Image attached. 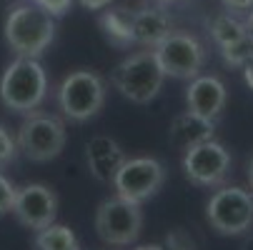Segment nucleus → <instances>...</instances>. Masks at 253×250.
<instances>
[{
	"label": "nucleus",
	"instance_id": "obj_1",
	"mask_svg": "<svg viewBox=\"0 0 253 250\" xmlns=\"http://www.w3.org/2000/svg\"><path fill=\"white\" fill-rule=\"evenodd\" d=\"M3 35L18 58H41L55 38V18L35 0H23L10 5Z\"/></svg>",
	"mask_w": 253,
	"mask_h": 250
},
{
	"label": "nucleus",
	"instance_id": "obj_2",
	"mask_svg": "<svg viewBox=\"0 0 253 250\" xmlns=\"http://www.w3.org/2000/svg\"><path fill=\"white\" fill-rule=\"evenodd\" d=\"M48 95V73L38 58H15L0 78V103L10 113L28 115Z\"/></svg>",
	"mask_w": 253,
	"mask_h": 250
},
{
	"label": "nucleus",
	"instance_id": "obj_24",
	"mask_svg": "<svg viewBox=\"0 0 253 250\" xmlns=\"http://www.w3.org/2000/svg\"><path fill=\"white\" fill-rule=\"evenodd\" d=\"M78 3L85 8V10H103L113 3V0H78Z\"/></svg>",
	"mask_w": 253,
	"mask_h": 250
},
{
	"label": "nucleus",
	"instance_id": "obj_29",
	"mask_svg": "<svg viewBox=\"0 0 253 250\" xmlns=\"http://www.w3.org/2000/svg\"><path fill=\"white\" fill-rule=\"evenodd\" d=\"M246 178H248V185H251V193H253V158H251V163H248V173H246Z\"/></svg>",
	"mask_w": 253,
	"mask_h": 250
},
{
	"label": "nucleus",
	"instance_id": "obj_7",
	"mask_svg": "<svg viewBox=\"0 0 253 250\" xmlns=\"http://www.w3.org/2000/svg\"><path fill=\"white\" fill-rule=\"evenodd\" d=\"M206 218L221 235H243L253 225V195L238 185H223L206 203Z\"/></svg>",
	"mask_w": 253,
	"mask_h": 250
},
{
	"label": "nucleus",
	"instance_id": "obj_13",
	"mask_svg": "<svg viewBox=\"0 0 253 250\" xmlns=\"http://www.w3.org/2000/svg\"><path fill=\"white\" fill-rule=\"evenodd\" d=\"M85 160H88V170H90V175L95 178V180L111 185L118 168L126 160V153L113 138L95 135V138H90L88 148H85Z\"/></svg>",
	"mask_w": 253,
	"mask_h": 250
},
{
	"label": "nucleus",
	"instance_id": "obj_25",
	"mask_svg": "<svg viewBox=\"0 0 253 250\" xmlns=\"http://www.w3.org/2000/svg\"><path fill=\"white\" fill-rule=\"evenodd\" d=\"M221 3L228 8V10H248L253 5V0H221Z\"/></svg>",
	"mask_w": 253,
	"mask_h": 250
},
{
	"label": "nucleus",
	"instance_id": "obj_11",
	"mask_svg": "<svg viewBox=\"0 0 253 250\" xmlns=\"http://www.w3.org/2000/svg\"><path fill=\"white\" fill-rule=\"evenodd\" d=\"M10 213L28 230L48 228L58 218V193L45 183H28L15 190Z\"/></svg>",
	"mask_w": 253,
	"mask_h": 250
},
{
	"label": "nucleus",
	"instance_id": "obj_10",
	"mask_svg": "<svg viewBox=\"0 0 253 250\" xmlns=\"http://www.w3.org/2000/svg\"><path fill=\"white\" fill-rule=\"evenodd\" d=\"M231 173V153L215 138L183 150V175L193 185H221Z\"/></svg>",
	"mask_w": 253,
	"mask_h": 250
},
{
	"label": "nucleus",
	"instance_id": "obj_28",
	"mask_svg": "<svg viewBox=\"0 0 253 250\" xmlns=\"http://www.w3.org/2000/svg\"><path fill=\"white\" fill-rule=\"evenodd\" d=\"M241 250H253V233L243 238V243H241Z\"/></svg>",
	"mask_w": 253,
	"mask_h": 250
},
{
	"label": "nucleus",
	"instance_id": "obj_8",
	"mask_svg": "<svg viewBox=\"0 0 253 250\" xmlns=\"http://www.w3.org/2000/svg\"><path fill=\"white\" fill-rule=\"evenodd\" d=\"M153 50L166 78L170 75L175 80H191L201 75V70L206 65V48L191 33L170 30Z\"/></svg>",
	"mask_w": 253,
	"mask_h": 250
},
{
	"label": "nucleus",
	"instance_id": "obj_31",
	"mask_svg": "<svg viewBox=\"0 0 253 250\" xmlns=\"http://www.w3.org/2000/svg\"><path fill=\"white\" fill-rule=\"evenodd\" d=\"M158 3H178V0H158Z\"/></svg>",
	"mask_w": 253,
	"mask_h": 250
},
{
	"label": "nucleus",
	"instance_id": "obj_23",
	"mask_svg": "<svg viewBox=\"0 0 253 250\" xmlns=\"http://www.w3.org/2000/svg\"><path fill=\"white\" fill-rule=\"evenodd\" d=\"M41 8H45L53 18H60V15H65L68 13V8H70V3L73 0H35Z\"/></svg>",
	"mask_w": 253,
	"mask_h": 250
},
{
	"label": "nucleus",
	"instance_id": "obj_12",
	"mask_svg": "<svg viewBox=\"0 0 253 250\" xmlns=\"http://www.w3.org/2000/svg\"><path fill=\"white\" fill-rule=\"evenodd\" d=\"M226 85L221 78L215 75H196L188 80V90H186V103H188V110L208 118V120H218V115L226 108Z\"/></svg>",
	"mask_w": 253,
	"mask_h": 250
},
{
	"label": "nucleus",
	"instance_id": "obj_26",
	"mask_svg": "<svg viewBox=\"0 0 253 250\" xmlns=\"http://www.w3.org/2000/svg\"><path fill=\"white\" fill-rule=\"evenodd\" d=\"M241 70H243V78H246V83H248V88L253 90V55H251V58L246 60V65H243Z\"/></svg>",
	"mask_w": 253,
	"mask_h": 250
},
{
	"label": "nucleus",
	"instance_id": "obj_19",
	"mask_svg": "<svg viewBox=\"0 0 253 250\" xmlns=\"http://www.w3.org/2000/svg\"><path fill=\"white\" fill-rule=\"evenodd\" d=\"M221 55H223L226 65L243 68L246 60L253 55V40L248 38V35H246V38H241V40H233V43H228V45L221 48Z\"/></svg>",
	"mask_w": 253,
	"mask_h": 250
},
{
	"label": "nucleus",
	"instance_id": "obj_9",
	"mask_svg": "<svg viewBox=\"0 0 253 250\" xmlns=\"http://www.w3.org/2000/svg\"><path fill=\"white\" fill-rule=\"evenodd\" d=\"M166 183V168L156 158H126L113 178V190L116 195L143 205L151 200Z\"/></svg>",
	"mask_w": 253,
	"mask_h": 250
},
{
	"label": "nucleus",
	"instance_id": "obj_6",
	"mask_svg": "<svg viewBox=\"0 0 253 250\" xmlns=\"http://www.w3.org/2000/svg\"><path fill=\"white\" fill-rule=\"evenodd\" d=\"M143 230V210L121 195L105 198L95 210V233L108 245H133Z\"/></svg>",
	"mask_w": 253,
	"mask_h": 250
},
{
	"label": "nucleus",
	"instance_id": "obj_20",
	"mask_svg": "<svg viewBox=\"0 0 253 250\" xmlns=\"http://www.w3.org/2000/svg\"><path fill=\"white\" fill-rule=\"evenodd\" d=\"M18 140L15 135L8 130V125L0 123V170H5L15 158H18Z\"/></svg>",
	"mask_w": 253,
	"mask_h": 250
},
{
	"label": "nucleus",
	"instance_id": "obj_14",
	"mask_svg": "<svg viewBox=\"0 0 253 250\" xmlns=\"http://www.w3.org/2000/svg\"><path fill=\"white\" fill-rule=\"evenodd\" d=\"M173 30V18L166 8H143L133 10V45L156 48Z\"/></svg>",
	"mask_w": 253,
	"mask_h": 250
},
{
	"label": "nucleus",
	"instance_id": "obj_21",
	"mask_svg": "<svg viewBox=\"0 0 253 250\" xmlns=\"http://www.w3.org/2000/svg\"><path fill=\"white\" fill-rule=\"evenodd\" d=\"M166 250H196V240L191 238V233H186L183 228H175L166 235V243H163Z\"/></svg>",
	"mask_w": 253,
	"mask_h": 250
},
{
	"label": "nucleus",
	"instance_id": "obj_17",
	"mask_svg": "<svg viewBox=\"0 0 253 250\" xmlns=\"http://www.w3.org/2000/svg\"><path fill=\"white\" fill-rule=\"evenodd\" d=\"M33 250H83V245H81L78 235L68 225L50 223L48 228L35 230Z\"/></svg>",
	"mask_w": 253,
	"mask_h": 250
},
{
	"label": "nucleus",
	"instance_id": "obj_4",
	"mask_svg": "<svg viewBox=\"0 0 253 250\" xmlns=\"http://www.w3.org/2000/svg\"><path fill=\"white\" fill-rule=\"evenodd\" d=\"M105 105V80L95 70H73L58 85V108L70 123L93 120Z\"/></svg>",
	"mask_w": 253,
	"mask_h": 250
},
{
	"label": "nucleus",
	"instance_id": "obj_18",
	"mask_svg": "<svg viewBox=\"0 0 253 250\" xmlns=\"http://www.w3.org/2000/svg\"><path fill=\"white\" fill-rule=\"evenodd\" d=\"M208 33H211L213 43L218 48H223L233 40L246 38V25H243V20L233 18L231 13H218L208 20Z\"/></svg>",
	"mask_w": 253,
	"mask_h": 250
},
{
	"label": "nucleus",
	"instance_id": "obj_5",
	"mask_svg": "<svg viewBox=\"0 0 253 250\" xmlns=\"http://www.w3.org/2000/svg\"><path fill=\"white\" fill-rule=\"evenodd\" d=\"M18 150L33 160V163H50L55 160L68 140L65 123L50 113H38L33 110L25 115V120L18 128Z\"/></svg>",
	"mask_w": 253,
	"mask_h": 250
},
{
	"label": "nucleus",
	"instance_id": "obj_15",
	"mask_svg": "<svg viewBox=\"0 0 253 250\" xmlns=\"http://www.w3.org/2000/svg\"><path fill=\"white\" fill-rule=\"evenodd\" d=\"M213 135H215V120L201 118L191 110L175 115L170 128H168L170 143L180 150H188V148L198 145V143H203V140H211Z\"/></svg>",
	"mask_w": 253,
	"mask_h": 250
},
{
	"label": "nucleus",
	"instance_id": "obj_30",
	"mask_svg": "<svg viewBox=\"0 0 253 250\" xmlns=\"http://www.w3.org/2000/svg\"><path fill=\"white\" fill-rule=\"evenodd\" d=\"M135 250H166L163 245H156V243H151V245H138Z\"/></svg>",
	"mask_w": 253,
	"mask_h": 250
},
{
	"label": "nucleus",
	"instance_id": "obj_16",
	"mask_svg": "<svg viewBox=\"0 0 253 250\" xmlns=\"http://www.w3.org/2000/svg\"><path fill=\"white\" fill-rule=\"evenodd\" d=\"M100 28L111 45H116V48L133 45V10H128V8L105 10L100 15Z\"/></svg>",
	"mask_w": 253,
	"mask_h": 250
},
{
	"label": "nucleus",
	"instance_id": "obj_22",
	"mask_svg": "<svg viewBox=\"0 0 253 250\" xmlns=\"http://www.w3.org/2000/svg\"><path fill=\"white\" fill-rule=\"evenodd\" d=\"M15 185L8 175H3V170H0V218L8 215L10 208H13V198H15Z\"/></svg>",
	"mask_w": 253,
	"mask_h": 250
},
{
	"label": "nucleus",
	"instance_id": "obj_3",
	"mask_svg": "<svg viewBox=\"0 0 253 250\" xmlns=\"http://www.w3.org/2000/svg\"><path fill=\"white\" fill-rule=\"evenodd\" d=\"M163 80H166V73H163L153 48L128 55L111 73L113 88L126 100H130L135 105H148L151 100H156L163 88Z\"/></svg>",
	"mask_w": 253,
	"mask_h": 250
},
{
	"label": "nucleus",
	"instance_id": "obj_27",
	"mask_svg": "<svg viewBox=\"0 0 253 250\" xmlns=\"http://www.w3.org/2000/svg\"><path fill=\"white\" fill-rule=\"evenodd\" d=\"M243 25H246V35L253 40V5L248 8V15H246V20H243Z\"/></svg>",
	"mask_w": 253,
	"mask_h": 250
}]
</instances>
